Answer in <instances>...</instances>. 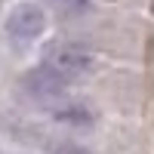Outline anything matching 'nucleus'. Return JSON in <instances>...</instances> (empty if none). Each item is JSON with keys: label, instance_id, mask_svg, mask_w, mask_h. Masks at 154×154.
<instances>
[{"label": "nucleus", "instance_id": "obj_4", "mask_svg": "<svg viewBox=\"0 0 154 154\" xmlns=\"http://www.w3.org/2000/svg\"><path fill=\"white\" fill-rule=\"evenodd\" d=\"M53 117L62 126H71V130H93L96 126V111H89L80 102H62L53 108Z\"/></svg>", "mask_w": 154, "mask_h": 154}, {"label": "nucleus", "instance_id": "obj_1", "mask_svg": "<svg viewBox=\"0 0 154 154\" xmlns=\"http://www.w3.org/2000/svg\"><path fill=\"white\" fill-rule=\"evenodd\" d=\"M96 53L74 40H53L43 46V68H49L59 80H86L96 71Z\"/></svg>", "mask_w": 154, "mask_h": 154}, {"label": "nucleus", "instance_id": "obj_5", "mask_svg": "<svg viewBox=\"0 0 154 154\" xmlns=\"http://www.w3.org/2000/svg\"><path fill=\"white\" fill-rule=\"evenodd\" d=\"M43 3L59 9V12H65V16H80V12H86L93 6V0H43Z\"/></svg>", "mask_w": 154, "mask_h": 154}, {"label": "nucleus", "instance_id": "obj_3", "mask_svg": "<svg viewBox=\"0 0 154 154\" xmlns=\"http://www.w3.org/2000/svg\"><path fill=\"white\" fill-rule=\"evenodd\" d=\"M22 89L37 105H62V102L68 99V83L59 80V77L49 68H43V65H37V68L22 74Z\"/></svg>", "mask_w": 154, "mask_h": 154}, {"label": "nucleus", "instance_id": "obj_2", "mask_svg": "<svg viewBox=\"0 0 154 154\" xmlns=\"http://www.w3.org/2000/svg\"><path fill=\"white\" fill-rule=\"evenodd\" d=\"M43 28H46V12L37 3H16L3 19V31L12 43H31L43 34Z\"/></svg>", "mask_w": 154, "mask_h": 154}, {"label": "nucleus", "instance_id": "obj_6", "mask_svg": "<svg viewBox=\"0 0 154 154\" xmlns=\"http://www.w3.org/2000/svg\"><path fill=\"white\" fill-rule=\"evenodd\" d=\"M49 154H89L83 145L77 142H65V139H53L49 142Z\"/></svg>", "mask_w": 154, "mask_h": 154}]
</instances>
